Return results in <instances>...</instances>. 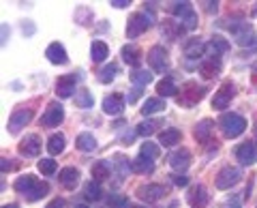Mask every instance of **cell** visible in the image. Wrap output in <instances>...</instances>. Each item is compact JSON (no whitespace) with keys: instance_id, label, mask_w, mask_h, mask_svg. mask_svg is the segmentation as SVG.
I'll use <instances>...</instances> for the list:
<instances>
[{"instance_id":"6da1fadb","label":"cell","mask_w":257,"mask_h":208,"mask_svg":"<svg viewBox=\"0 0 257 208\" xmlns=\"http://www.w3.org/2000/svg\"><path fill=\"white\" fill-rule=\"evenodd\" d=\"M13 187L18 193H22L28 202H37V199H43L47 193H50V185L43 180H39L37 176L26 174V176H20L18 180L13 182Z\"/></svg>"},{"instance_id":"7a4b0ae2","label":"cell","mask_w":257,"mask_h":208,"mask_svg":"<svg viewBox=\"0 0 257 208\" xmlns=\"http://www.w3.org/2000/svg\"><path fill=\"white\" fill-rule=\"evenodd\" d=\"M219 127L225 133V138H238V135H242L246 129V121H244V116L227 112V114H223L219 118Z\"/></svg>"},{"instance_id":"3957f363","label":"cell","mask_w":257,"mask_h":208,"mask_svg":"<svg viewBox=\"0 0 257 208\" xmlns=\"http://www.w3.org/2000/svg\"><path fill=\"white\" fill-rule=\"evenodd\" d=\"M204 97H206V88L204 86H197V82H187L182 86L180 94H178V106L193 108V106H197Z\"/></svg>"},{"instance_id":"277c9868","label":"cell","mask_w":257,"mask_h":208,"mask_svg":"<svg viewBox=\"0 0 257 208\" xmlns=\"http://www.w3.org/2000/svg\"><path fill=\"white\" fill-rule=\"evenodd\" d=\"M152 24V15L148 13H133L131 18H128V24H126V37L128 39H138L140 35H144L146 30L150 28Z\"/></svg>"},{"instance_id":"5b68a950","label":"cell","mask_w":257,"mask_h":208,"mask_svg":"<svg viewBox=\"0 0 257 208\" xmlns=\"http://www.w3.org/2000/svg\"><path fill=\"white\" fill-rule=\"evenodd\" d=\"M148 65L155 73H167L170 71V56L161 45H152L148 52Z\"/></svg>"},{"instance_id":"8992f818","label":"cell","mask_w":257,"mask_h":208,"mask_svg":"<svg viewBox=\"0 0 257 208\" xmlns=\"http://www.w3.org/2000/svg\"><path fill=\"white\" fill-rule=\"evenodd\" d=\"M229 30L234 33V39H236V43L240 47H253L255 41H257V37L253 33V26L248 22H240V24H231Z\"/></svg>"},{"instance_id":"52a82bcc","label":"cell","mask_w":257,"mask_h":208,"mask_svg":"<svg viewBox=\"0 0 257 208\" xmlns=\"http://www.w3.org/2000/svg\"><path fill=\"white\" fill-rule=\"evenodd\" d=\"M240 178H242V172H240L238 167L225 165L223 170H219V174H216L214 185H216V189H231L236 182H240Z\"/></svg>"},{"instance_id":"ba28073f","label":"cell","mask_w":257,"mask_h":208,"mask_svg":"<svg viewBox=\"0 0 257 208\" xmlns=\"http://www.w3.org/2000/svg\"><path fill=\"white\" fill-rule=\"evenodd\" d=\"M30 121H32V110H26V108L15 110L13 114L9 116V123H7V131L13 133V135H18Z\"/></svg>"},{"instance_id":"9c48e42d","label":"cell","mask_w":257,"mask_h":208,"mask_svg":"<svg viewBox=\"0 0 257 208\" xmlns=\"http://www.w3.org/2000/svg\"><path fill=\"white\" fill-rule=\"evenodd\" d=\"M234 94H236V86L231 82H223L221 88L214 92V97H212V108L214 110H225L231 103V99H234Z\"/></svg>"},{"instance_id":"30bf717a","label":"cell","mask_w":257,"mask_h":208,"mask_svg":"<svg viewBox=\"0 0 257 208\" xmlns=\"http://www.w3.org/2000/svg\"><path fill=\"white\" fill-rule=\"evenodd\" d=\"M165 195V187L159 185V182H148V185L138 187V197L144 199V202H159L161 197Z\"/></svg>"},{"instance_id":"8fae6325","label":"cell","mask_w":257,"mask_h":208,"mask_svg":"<svg viewBox=\"0 0 257 208\" xmlns=\"http://www.w3.org/2000/svg\"><path fill=\"white\" fill-rule=\"evenodd\" d=\"M62 121H64V108L58 101H52L50 106H47L43 118H41L43 127H58Z\"/></svg>"},{"instance_id":"7c38bea8","label":"cell","mask_w":257,"mask_h":208,"mask_svg":"<svg viewBox=\"0 0 257 208\" xmlns=\"http://www.w3.org/2000/svg\"><path fill=\"white\" fill-rule=\"evenodd\" d=\"M75 84H77V73H69V75L58 77V82H56V94H58L60 99L73 97Z\"/></svg>"},{"instance_id":"4fadbf2b","label":"cell","mask_w":257,"mask_h":208,"mask_svg":"<svg viewBox=\"0 0 257 208\" xmlns=\"http://www.w3.org/2000/svg\"><path fill=\"white\" fill-rule=\"evenodd\" d=\"M18 153L22 157H37L39 153H41V140H39V135H35V133L26 135V138L20 142Z\"/></svg>"},{"instance_id":"5bb4252c","label":"cell","mask_w":257,"mask_h":208,"mask_svg":"<svg viewBox=\"0 0 257 208\" xmlns=\"http://www.w3.org/2000/svg\"><path fill=\"white\" fill-rule=\"evenodd\" d=\"M236 159L242 165H253L257 161V144L255 142H244L236 148Z\"/></svg>"},{"instance_id":"9a60e30c","label":"cell","mask_w":257,"mask_h":208,"mask_svg":"<svg viewBox=\"0 0 257 208\" xmlns=\"http://www.w3.org/2000/svg\"><path fill=\"white\" fill-rule=\"evenodd\" d=\"M45 56H47V60H50L52 65H67V62H69L67 50H64V45L58 43V41H54V43L47 45Z\"/></svg>"},{"instance_id":"2e32d148","label":"cell","mask_w":257,"mask_h":208,"mask_svg":"<svg viewBox=\"0 0 257 208\" xmlns=\"http://www.w3.org/2000/svg\"><path fill=\"white\" fill-rule=\"evenodd\" d=\"M124 110V97L122 94H107L105 99H103V112H105L107 116H120Z\"/></svg>"},{"instance_id":"e0dca14e","label":"cell","mask_w":257,"mask_h":208,"mask_svg":"<svg viewBox=\"0 0 257 208\" xmlns=\"http://www.w3.org/2000/svg\"><path fill=\"white\" fill-rule=\"evenodd\" d=\"M170 165L176 172H184L191 165V150L189 148H178L170 155Z\"/></svg>"},{"instance_id":"ac0fdd59","label":"cell","mask_w":257,"mask_h":208,"mask_svg":"<svg viewBox=\"0 0 257 208\" xmlns=\"http://www.w3.org/2000/svg\"><path fill=\"white\" fill-rule=\"evenodd\" d=\"M58 178H60V185L64 189L73 191L79 185V170H77V167H62Z\"/></svg>"},{"instance_id":"d6986e66","label":"cell","mask_w":257,"mask_h":208,"mask_svg":"<svg viewBox=\"0 0 257 208\" xmlns=\"http://www.w3.org/2000/svg\"><path fill=\"white\" fill-rule=\"evenodd\" d=\"M161 33H163L165 39H170V41H176V39H180V35L184 33V26H182L180 22L163 20V22H161Z\"/></svg>"},{"instance_id":"ffe728a7","label":"cell","mask_w":257,"mask_h":208,"mask_svg":"<svg viewBox=\"0 0 257 208\" xmlns=\"http://www.w3.org/2000/svg\"><path fill=\"white\" fill-rule=\"evenodd\" d=\"M111 167H114L118 180H124L128 176V172L133 170V163H128V159L124 155H114L111 157Z\"/></svg>"},{"instance_id":"44dd1931","label":"cell","mask_w":257,"mask_h":208,"mask_svg":"<svg viewBox=\"0 0 257 208\" xmlns=\"http://www.w3.org/2000/svg\"><path fill=\"white\" fill-rule=\"evenodd\" d=\"M187 199H189V204H191L193 208H204V206L208 204V191H206V187H204V185L193 187V189L189 191Z\"/></svg>"},{"instance_id":"7402d4cb","label":"cell","mask_w":257,"mask_h":208,"mask_svg":"<svg viewBox=\"0 0 257 208\" xmlns=\"http://www.w3.org/2000/svg\"><path fill=\"white\" fill-rule=\"evenodd\" d=\"M120 54H122V60L126 62V65L140 67V62H142V50H140L138 45L128 43V45H124L122 50H120Z\"/></svg>"},{"instance_id":"603a6c76","label":"cell","mask_w":257,"mask_h":208,"mask_svg":"<svg viewBox=\"0 0 257 208\" xmlns=\"http://www.w3.org/2000/svg\"><path fill=\"white\" fill-rule=\"evenodd\" d=\"M227 50H229V43L225 41L223 37H214L212 41L206 45V54H208V56H212V60H214V58H219V56L225 54Z\"/></svg>"},{"instance_id":"cb8c5ba5","label":"cell","mask_w":257,"mask_h":208,"mask_svg":"<svg viewBox=\"0 0 257 208\" xmlns=\"http://www.w3.org/2000/svg\"><path fill=\"white\" fill-rule=\"evenodd\" d=\"M111 172H114V167H111L109 161H105V159H101V161H96L92 165V176H94V180L96 182H101V180H107Z\"/></svg>"},{"instance_id":"d4e9b609","label":"cell","mask_w":257,"mask_h":208,"mask_svg":"<svg viewBox=\"0 0 257 208\" xmlns=\"http://www.w3.org/2000/svg\"><path fill=\"white\" fill-rule=\"evenodd\" d=\"M182 140V133L180 129H174V127H170V129H163L159 135V142L163 144V146H176Z\"/></svg>"},{"instance_id":"484cf974","label":"cell","mask_w":257,"mask_h":208,"mask_svg":"<svg viewBox=\"0 0 257 208\" xmlns=\"http://www.w3.org/2000/svg\"><path fill=\"white\" fill-rule=\"evenodd\" d=\"M109 56V47L105 41H92L90 45V58L92 62H103Z\"/></svg>"},{"instance_id":"4316f807","label":"cell","mask_w":257,"mask_h":208,"mask_svg":"<svg viewBox=\"0 0 257 208\" xmlns=\"http://www.w3.org/2000/svg\"><path fill=\"white\" fill-rule=\"evenodd\" d=\"M206 52V45L199 41V39H189L187 41V45H184V56H187V58H199V56H202Z\"/></svg>"},{"instance_id":"83f0119b","label":"cell","mask_w":257,"mask_h":208,"mask_svg":"<svg viewBox=\"0 0 257 208\" xmlns=\"http://www.w3.org/2000/svg\"><path fill=\"white\" fill-rule=\"evenodd\" d=\"M75 146L77 150H84V153H90V150L96 148V140H94V135L92 133H79L77 138H75Z\"/></svg>"},{"instance_id":"f1b7e54d","label":"cell","mask_w":257,"mask_h":208,"mask_svg":"<svg viewBox=\"0 0 257 208\" xmlns=\"http://www.w3.org/2000/svg\"><path fill=\"white\" fill-rule=\"evenodd\" d=\"M212 125H214V123L210 121V118H204L202 123H197L195 131H193V133H195V140H197V142H202V144H206V142H208V138H210Z\"/></svg>"},{"instance_id":"f546056e","label":"cell","mask_w":257,"mask_h":208,"mask_svg":"<svg viewBox=\"0 0 257 208\" xmlns=\"http://www.w3.org/2000/svg\"><path fill=\"white\" fill-rule=\"evenodd\" d=\"M163 110H165V101L159 99V97H152V99H146V103H144L142 114L152 116V114H159V112H163Z\"/></svg>"},{"instance_id":"4dcf8cb0","label":"cell","mask_w":257,"mask_h":208,"mask_svg":"<svg viewBox=\"0 0 257 208\" xmlns=\"http://www.w3.org/2000/svg\"><path fill=\"white\" fill-rule=\"evenodd\" d=\"M75 106L79 110H90L94 106V97L90 90H86V88H79L77 94H75Z\"/></svg>"},{"instance_id":"1f68e13d","label":"cell","mask_w":257,"mask_h":208,"mask_svg":"<svg viewBox=\"0 0 257 208\" xmlns=\"http://www.w3.org/2000/svg\"><path fill=\"white\" fill-rule=\"evenodd\" d=\"M176 90H178V86H176V82L172 77H163L157 84V92L161 94V97H174Z\"/></svg>"},{"instance_id":"d6a6232c","label":"cell","mask_w":257,"mask_h":208,"mask_svg":"<svg viewBox=\"0 0 257 208\" xmlns=\"http://www.w3.org/2000/svg\"><path fill=\"white\" fill-rule=\"evenodd\" d=\"M64 135L62 133H54L50 140H47V150H50V155H60L64 150Z\"/></svg>"},{"instance_id":"836d02e7","label":"cell","mask_w":257,"mask_h":208,"mask_svg":"<svg viewBox=\"0 0 257 208\" xmlns=\"http://www.w3.org/2000/svg\"><path fill=\"white\" fill-rule=\"evenodd\" d=\"M155 170V161L152 159H146V157H138V159H133V172H138V174H146V172H152Z\"/></svg>"},{"instance_id":"e575fe53","label":"cell","mask_w":257,"mask_h":208,"mask_svg":"<svg viewBox=\"0 0 257 208\" xmlns=\"http://www.w3.org/2000/svg\"><path fill=\"white\" fill-rule=\"evenodd\" d=\"M84 195H86V199H90V202H96V199H101V185H99L96 180L86 182Z\"/></svg>"},{"instance_id":"d590c367","label":"cell","mask_w":257,"mask_h":208,"mask_svg":"<svg viewBox=\"0 0 257 208\" xmlns=\"http://www.w3.org/2000/svg\"><path fill=\"white\" fill-rule=\"evenodd\" d=\"M116 73H118V67L111 62V65H105L101 69V73H99V82L101 84H111L114 82V77H116Z\"/></svg>"},{"instance_id":"8d00e7d4","label":"cell","mask_w":257,"mask_h":208,"mask_svg":"<svg viewBox=\"0 0 257 208\" xmlns=\"http://www.w3.org/2000/svg\"><path fill=\"white\" fill-rule=\"evenodd\" d=\"M199 73H202L204 79H212L216 73H219V65L214 60H208V62H202L199 65Z\"/></svg>"},{"instance_id":"74e56055","label":"cell","mask_w":257,"mask_h":208,"mask_svg":"<svg viewBox=\"0 0 257 208\" xmlns=\"http://www.w3.org/2000/svg\"><path fill=\"white\" fill-rule=\"evenodd\" d=\"M159 121H146V123H142V125H138V129H135V133L138 135H142V138H148V135H152L157 129H159Z\"/></svg>"},{"instance_id":"f35d334b","label":"cell","mask_w":257,"mask_h":208,"mask_svg":"<svg viewBox=\"0 0 257 208\" xmlns=\"http://www.w3.org/2000/svg\"><path fill=\"white\" fill-rule=\"evenodd\" d=\"M191 9H193L191 3H170V5H167V11L174 13V15H178L180 20H182Z\"/></svg>"},{"instance_id":"ab89813d","label":"cell","mask_w":257,"mask_h":208,"mask_svg":"<svg viewBox=\"0 0 257 208\" xmlns=\"http://www.w3.org/2000/svg\"><path fill=\"white\" fill-rule=\"evenodd\" d=\"M159 153H161V148L157 146V144H152V142H144L142 148H140V155L146 157V159H152V161L159 157Z\"/></svg>"},{"instance_id":"60d3db41","label":"cell","mask_w":257,"mask_h":208,"mask_svg":"<svg viewBox=\"0 0 257 208\" xmlns=\"http://www.w3.org/2000/svg\"><path fill=\"white\" fill-rule=\"evenodd\" d=\"M107 206L109 208H131L128 206V197L122 193H111L107 199Z\"/></svg>"},{"instance_id":"b9f144b4","label":"cell","mask_w":257,"mask_h":208,"mask_svg":"<svg viewBox=\"0 0 257 208\" xmlns=\"http://www.w3.org/2000/svg\"><path fill=\"white\" fill-rule=\"evenodd\" d=\"M152 75L150 71H135V73H131V79H133V84H138V86H148L152 82Z\"/></svg>"},{"instance_id":"7bdbcfd3","label":"cell","mask_w":257,"mask_h":208,"mask_svg":"<svg viewBox=\"0 0 257 208\" xmlns=\"http://www.w3.org/2000/svg\"><path fill=\"white\" fill-rule=\"evenodd\" d=\"M37 167H39V172H41L43 176H52L56 170H58V165H56L54 159H41V161L37 163Z\"/></svg>"},{"instance_id":"ee69618b","label":"cell","mask_w":257,"mask_h":208,"mask_svg":"<svg viewBox=\"0 0 257 208\" xmlns=\"http://www.w3.org/2000/svg\"><path fill=\"white\" fill-rule=\"evenodd\" d=\"M180 24L184 26V30H193V28L197 26V13L191 9V11H189V13H187V15H184V18L180 20Z\"/></svg>"},{"instance_id":"f6af8a7d","label":"cell","mask_w":257,"mask_h":208,"mask_svg":"<svg viewBox=\"0 0 257 208\" xmlns=\"http://www.w3.org/2000/svg\"><path fill=\"white\" fill-rule=\"evenodd\" d=\"M75 18H77V22L82 24V26H86V24H90V22H88V18H90V9H84V7H82V9H77Z\"/></svg>"},{"instance_id":"bcb514c9","label":"cell","mask_w":257,"mask_h":208,"mask_svg":"<svg viewBox=\"0 0 257 208\" xmlns=\"http://www.w3.org/2000/svg\"><path fill=\"white\" fill-rule=\"evenodd\" d=\"M172 180H174V185L176 187H187L189 185V178H187V176H172Z\"/></svg>"},{"instance_id":"7dc6e473","label":"cell","mask_w":257,"mask_h":208,"mask_svg":"<svg viewBox=\"0 0 257 208\" xmlns=\"http://www.w3.org/2000/svg\"><path fill=\"white\" fill-rule=\"evenodd\" d=\"M142 92H144V90H142V86L133 88V92H131V94H128V97H126V99H128V103H135V101H138V99L142 97Z\"/></svg>"},{"instance_id":"c3c4849f","label":"cell","mask_w":257,"mask_h":208,"mask_svg":"<svg viewBox=\"0 0 257 208\" xmlns=\"http://www.w3.org/2000/svg\"><path fill=\"white\" fill-rule=\"evenodd\" d=\"M22 30H24V35H35V24H30V22H24L22 24Z\"/></svg>"},{"instance_id":"681fc988","label":"cell","mask_w":257,"mask_h":208,"mask_svg":"<svg viewBox=\"0 0 257 208\" xmlns=\"http://www.w3.org/2000/svg\"><path fill=\"white\" fill-rule=\"evenodd\" d=\"M109 5H111V7H116V9H124V7H128L131 3H128V0H111Z\"/></svg>"},{"instance_id":"f907efd6","label":"cell","mask_w":257,"mask_h":208,"mask_svg":"<svg viewBox=\"0 0 257 208\" xmlns=\"http://www.w3.org/2000/svg\"><path fill=\"white\" fill-rule=\"evenodd\" d=\"M0 170H3V172H9V170H13V163L7 161V159L3 157V159H0Z\"/></svg>"},{"instance_id":"816d5d0a","label":"cell","mask_w":257,"mask_h":208,"mask_svg":"<svg viewBox=\"0 0 257 208\" xmlns=\"http://www.w3.org/2000/svg\"><path fill=\"white\" fill-rule=\"evenodd\" d=\"M47 208H64V202L60 197H56V199H52V202L47 204Z\"/></svg>"},{"instance_id":"f5cc1de1","label":"cell","mask_w":257,"mask_h":208,"mask_svg":"<svg viewBox=\"0 0 257 208\" xmlns=\"http://www.w3.org/2000/svg\"><path fill=\"white\" fill-rule=\"evenodd\" d=\"M133 138H135V133H122V135H120V142H122V144H131Z\"/></svg>"},{"instance_id":"db71d44e","label":"cell","mask_w":257,"mask_h":208,"mask_svg":"<svg viewBox=\"0 0 257 208\" xmlns=\"http://www.w3.org/2000/svg\"><path fill=\"white\" fill-rule=\"evenodd\" d=\"M204 5H206V11L208 13H212V11L219 9V3H204Z\"/></svg>"},{"instance_id":"11a10c76","label":"cell","mask_w":257,"mask_h":208,"mask_svg":"<svg viewBox=\"0 0 257 208\" xmlns=\"http://www.w3.org/2000/svg\"><path fill=\"white\" fill-rule=\"evenodd\" d=\"M9 26H7V24H3V45H7V41H9Z\"/></svg>"},{"instance_id":"9f6ffc18","label":"cell","mask_w":257,"mask_h":208,"mask_svg":"<svg viewBox=\"0 0 257 208\" xmlns=\"http://www.w3.org/2000/svg\"><path fill=\"white\" fill-rule=\"evenodd\" d=\"M253 82L257 84V62H255V65H253Z\"/></svg>"},{"instance_id":"6f0895ef","label":"cell","mask_w":257,"mask_h":208,"mask_svg":"<svg viewBox=\"0 0 257 208\" xmlns=\"http://www.w3.org/2000/svg\"><path fill=\"white\" fill-rule=\"evenodd\" d=\"M3 208H20V206H18V204H5Z\"/></svg>"},{"instance_id":"680465c9","label":"cell","mask_w":257,"mask_h":208,"mask_svg":"<svg viewBox=\"0 0 257 208\" xmlns=\"http://www.w3.org/2000/svg\"><path fill=\"white\" fill-rule=\"evenodd\" d=\"M225 208H238V204H227V206H225Z\"/></svg>"},{"instance_id":"91938a15","label":"cell","mask_w":257,"mask_h":208,"mask_svg":"<svg viewBox=\"0 0 257 208\" xmlns=\"http://www.w3.org/2000/svg\"><path fill=\"white\" fill-rule=\"evenodd\" d=\"M255 140H257V118H255Z\"/></svg>"},{"instance_id":"94428289","label":"cell","mask_w":257,"mask_h":208,"mask_svg":"<svg viewBox=\"0 0 257 208\" xmlns=\"http://www.w3.org/2000/svg\"><path fill=\"white\" fill-rule=\"evenodd\" d=\"M77 208H88V206H84V204H79V206H77Z\"/></svg>"},{"instance_id":"6125c7cd","label":"cell","mask_w":257,"mask_h":208,"mask_svg":"<svg viewBox=\"0 0 257 208\" xmlns=\"http://www.w3.org/2000/svg\"><path fill=\"white\" fill-rule=\"evenodd\" d=\"M253 15H257V7H255V9H253Z\"/></svg>"},{"instance_id":"be15d7a7","label":"cell","mask_w":257,"mask_h":208,"mask_svg":"<svg viewBox=\"0 0 257 208\" xmlns=\"http://www.w3.org/2000/svg\"><path fill=\"white\" fill-rule=\"evenodd\" d=\"M131 208H144V206H131Z\"/></svg>"}]
</instances>
